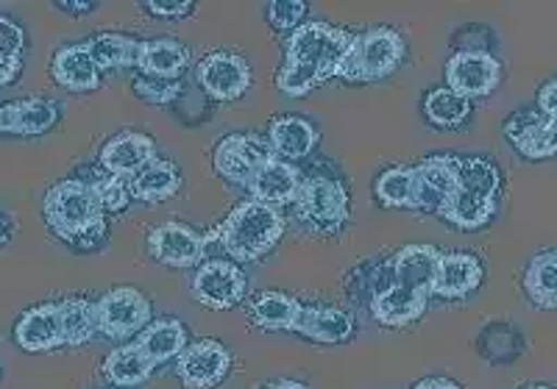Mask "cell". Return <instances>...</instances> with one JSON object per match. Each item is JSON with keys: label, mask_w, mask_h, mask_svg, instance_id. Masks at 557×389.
<instances>
[{"label": "cell", "mask_w": 557, "mask_h": 389, "mask_svg": "<svg viewBox=\"0 0 557 389\" xmlns=\"http://www.w3.org/2000/svg\"><path fill=\"white\" fill-rule=\"evenodd\" d=\"M14 339L28 353H45L64 346L59 303H42V306L28 309L14 328Z\"/></svg>", "instance_id": "9a60e30c"}, {"label": "cell", "mask_w": 557, "mask_h": 389, "mask_svg": "<svg viewBox=\"0 0 557 389\" xmlns=\"http://www.w3.org/2000/svg\"><path fill=\"white\" fill-rule=\"evenodd\" d=\"M301 189V176L298 170L287 162H268L265 167L251 178L248 192L251 201L268 203V206H285V203H296V195Z\"/></svg>", "instance_id": "7402d4cb"}, {"label": "cell", "mask_w": 557, "mask_h": 389, "mask_svg": "<svg viewBox=\"0 0 557 389\" xmlns=\"http://www.w3.org/2000/svg\"><path fill=\"white\" fill-rule=\"evenodd\" d=\"M296 212L315 231L335 234L348 221V192L335 178H307L296 195Z\"/></svg>", "instance_id": "5b68a950"}, {"label": "cell", "mask_w": 557, "mask_h": 389, "mask_svg": "<svg viewBox=\"0 0 557 389\" xmlns=\"http://www.w3.org/2000/svg\"><path fill=\"white\" fill-rule=\"evenodd\" d=\"M376 201L387 209L416 206V176L412 167H391L376 178Z\"/></svg>", "instance_id": "d590c367"}, {"label": "cell", "mask_w": 557, "mask_h": 389, "mask_svg": "<svg viewBox=\"0 0 557 389\" xmlns=\"http://www.w3.org/2000/svg\"><path fill=\"white\" fill-rule=\"evenodd\" d=\"M59 317H62L64 346H84L98 331L96 303L87 301V298H64V301H59Z\"/></svg>", "instance_id": "836d02e7"}, {"label": "cell", "mask_w": 557, "mask_h": 389, "mask_svg": "<svg viewBox=\"0 0 557 389\" xmlns=\"http://www.w3.org/2000/svg\"><path fill=\"white\" fill-rule=\"evenodd\" d=\"M321 134L312 126L310 120L298 117V114H287V117L273 120L268 142H271L276 159H305L310 156L312 148L318 145Z\"/></svg>", "instance_id": "cb8c5ba5"}, {"label": "cell", "mask_w": 557, "mask_h": 389, "mask_svg": "<svg viewBox=\"0 0 557 389\" xmlns=\"http://www.w3.org/2000/svg\"><path fill=\"white\" fill-rule=\"evenodd\" d=\"M153 373V364L146 353L139 351L137 342L114 348L103 362V376L117 387H139L146 384Z\"/></svg>", "instance_id": "83f0119b"}, {"label": "cell", "mask_w": 557, "mask_h": 389, "mask_svg": "<svg viewBox=\"0 0 557 389\" xmlns=\"http://www.w3.org/2000/svg\"><path fill=\"white\" fill-rule=\"evenodd\" d=\"M441 248L435 246H407L396 253L393 259V273L401 287L421 289L430 292L432 281H435L437 262H441Z\"/></svg>", "instance_id": "d4e9b609"}, {"label": "cell", "mask_w": 557, "mask_h": 389, "mask_svg": "<svg viewBox=\"0 0 557 389\" xmlns=\"http://www.w3.org/2000/svg\"><path fill=\"white\" fill-rule=\"evenodd\" d=\"M176 373L187 389H212L232 371V356L215 339L193 342L176 359Z\"/></svg>", "instance_id": "7c38bea8"}, {"label": "cell", "mask_w": 557, "mask_h": 389, "mask_svg": "<svg viewBox=\"0 0 557 389\" xmlns=\"http://www.w3.org/2000/svg\"><path fill=\"white\" fill-rule=\"evenodd\" d=\"M196 76L212 101H237L251 87V67L240 53L232 51L209 53L198 64Z\"/></svg>", "instance_id": "30bf717a"}, {"label": "cell", "mask_w": 557, "mask_h": 389, "mask_svg": "<svg viewBox=\"0 0 557 389\" xmlns=\"http://www.w3.org/2000/svg\"><path fill=\"white\" fill-rule=\"evenodd\" d=\"M323 81H330V78L323 76L318 67H312V64L285 62L276 76V87L282 89L285 95H293V98L312 92V89L321 87Z\"/></svg>", "instance_id": "8d00e7d4"}, {"label": "cell", "mask_w": 557, "mask_h": 389, "mask_svg": "<svg viewBox=\"0 0 557 389\" xmlns=\"http://www.w3.org/2000/svg\"><path fill=\"white\" fill-rule=\"evenodd\" d=\"M521 389H555V387H546V384H532V387H521Z\"/></svg>", "instance_id": "7dc6e473"}, {"label": "cell", "mask_w": 557, "mask_h": 389, "mask_svg": "<svg viewBox=\"0 0 557 389\" xmlns=\"http://www.w3.org/2000/svg\"><path fill=\"white\" fill-rule=\"evenodd\" d=\"M273 159H276V153H273L268 139L257 137V134H228L218 142L212 164H215L218 176L248 187L251 178Z\"/></svg>", "instance_id": "52a82bcc"}, {"label": "cell", "mask_w": 557, "mask_h": 389, "mask_svg": "<svg viewBox=\"0 0 557 389\" xmlns=\"http://www.w3.org/2000/svg\"><path fill=\"white\" fill-rule=\"evenodd\" d=\"M496 214V201H487V198H480V195H471L466 189H457V195L449 201V206L444 209L446 223L462 228V231H476V228L487 226L494 221Z\"/></svg>", "instance_id": "1f68e13d"}, {"label": "cell", "mask_w": 557, "mask_h": 389, "mask_svg": "<svg viewBox=\"0 0 557 389\" xmlns=\"http://www.w3.org/2000/svg\"><path fill=\"white\" fill-rule=\"evenodd\" d=\"M502 84V64L485 51H460L446 62V87L462 98H485Z\"/></svg>", "instance_id": "8fae6325"}, {"label": "cell", "mask_w": 557, "mask_h": 389, "mask_svg": "<svg viewBox=\"0 0 557 389\" xmlns=\"http://www.w3.org/2000/svg\"><path fill=\"white\" fill-rule=\"evenodd\" d=\"M132 89L139 101L153 103V106H168V103H173L178 98V92H182V84L165 81V78L137 76L132 81Z\"/></svg>", "instance_id": "74e56055"}, {"label": "cell", "mask_w": 557, "mask_h": 389, "mask_svg": "<svg viewBox=\"0 0 557 389\" xmlns=\"http://www.w3.org/2000/svg\"><path fill=\"white\" fill-rule=\"evenodd\" d=\"M23 45H26V34L23 28L9 17H0V51L7 53H20L23 51Z\"/></svg>", "instance_id": "b9f144b4"}, {"label": "cell", "mask_w": 557, "mask_h": 389, "mask_svg": "<svg viewBox=\"0 0 557 389\" xmlns=\"http://www.w3.org/2000/svg\"><path fill=\"white\" fill-rule=\"evenodd\" d=\"M282 234H285V214L278 212V206L246 201L235 206V212L207 237L209 242H221L223 251L235 262H257L278 246Z\"/></svg>", "instance_id": "6da1fadb"}, {"label": "cell", "mask_w": 557, "mask_h": 389, "mask_svg": "<svg viewBox=\"0 0 557 389\" xmlns=\"http://www.w3.org/2000/svg\"><path fill=\"white\" fill-rule=\"evenodd\" d=\"M139 7L146 9L148 14L153 17H187L193 12L190 0H146V3H139Z\"/></svg>", "instance_id": "60d3db41"}, {"label": "cell", "mask_w": 557, "mask_h": 389, "mask_svg": "<svg viewBox=\"0 0 557 389\" xmlns=\"http://www.w3.org/2000/svg\"><path fill=\"white\" fill-rule=\"evenodd\" d=\"M134 342H137L139 351L146 353L153 367H157V364L182 356V351L187 348V328L178 321H173V317H165V321L151 323Z\"/></svg>", "instance_id": "4316f807"}, {"label": "cell", "mask_w": 557, "mask_h": 389, "mask_svg": "<svg viewBox=\"0 0 557 389\" xmlns=\"http://www.w3.org/2000/svg\"><path fill=\"white\" fill-rule=\"evenodd\" d=\"M307 14L305 0H271L265 9V17L276 34L296 32Z\"/></svg>", "instance_id": "f35d334b"}, {"label": "cell", "mask_w": 557, "mask_h": 389, "mask_svg": "<svg viewBox=\"0 0 557 389\" xmlns=\"http://www.w3.org/2000/svg\"><path fill=\"white\" fill-rule=\"evenodd\" d=\"M351 37L355 34L330 26V23H301L287 39L285 62L312 64L326 78H335Z\"/></svg>", "instance_id": "277c9868"}, {"label": "cell", "mask_w": 557, "mask_h": 389, "mask_svg": "<svg viewBox=\"0 0 557 389\" xmlns=\"http://www.w3.org/2000/svg\"><path fill=\"white\" fill-rule=\"evenodd\" d=\"M59 109L42 98L14 101L0 106V134H17V137H39L57 126Z\"/></svg>", "instance_id": "44dd1931"}, {"label": "cell", "mask_w": 557, "mask_h": 389, "mask_svg": "<svg viewBox=\"0 0 557 389\" xmlns=\"http://www.w3.org/2000/svg\"><path fill=\"white\" fill-rule=\"evenodd\" d=\"M412 389H462V387L451 381V378H424V381H418Z\"/></svg>", "instance_id": "f6af8a7d"}, {"label": "cell", "mask_w": 557, "mask_h": 389, "mask_svg": "<svg viewBox=\"0 0 557 389\" xmlns=\"http://www.w3.org/2000/svg\"><path fill=\"white\" fill-rule=\"evenodd\" d=\"M524 289L539 309H557V251L532 259L524 273Z\"/></svg>", "instance_id": "4dcf8cb0"}, {"label": "cell", "mask_w": 557, "mask_h": 389, "mask_svg": "<svg viewBox=\"0 0 557 389\" xmlns=\"http://www.w3.org/2000/svg\"><path fill=\"white\" fill-rule=\"evenodd\" d=\"M416 176V206L418 212L444 214L449 201L460 189V178H457V159L455 156H430L421 164L412 167Z\"/></svg>", "instance_id": "9c48e42d"}, {"label": "cell", "mask_w": 557, "mask_h": 389, "mask_svg": "<svg viewBox=\"0 0 557 389\" xmlns=\"http://www.w3.org/2000/svg\"><path fill=\"white\" fill-rule=\"evenodd\" d=\"M539 112H544L546 117L557 120V78H552L549 84H544L539 92Z\"/></svg>", "instance_id": "ee69618b"}, {"label": "cell", "mask_w": 557, "mask_h": 389, "mask_svg": "<svg viewBox=\"0 0 557 389\" xmlns=\"http://www.w3.org/2000/svg\"><path fill=\"white\" fill-rule=\"evenodd\" d=\"M482 284V262L471 253H441L435 281L430 296L437 298H466Z\"/></svg>", "instance_id": "e0dca14e"}, {"label": "cell", "mask_w": 557, "mask_h": 389, "mask_svg": "<svg viewBox=\"0 0 557 389\" xmlns=\"http://www.w3.org/2000/svg\"><path fill=\"white\" fill-rule=\"evenodd\" d=\"M424 114L432 126L437 128H457L462 126L471 114V101L462 95L451 92L449 87H437L426 92Z\"/></svg>", "instance_id": "d6a6232c"}, {"label": "cell", "mask_w": 557, "mask_h": 389, "mask_svg": "<svg viewBox=\"0 0 557 389\" xmlns=\"http://www.w3.org/2000/svg\"><path fill=\"white\" fill-rule=\"evenodd\" d=\"M505 137L532 162L557 156V120L546 117L544 112H516L507 120Z\"/></svg>", "instance_id": "5bb4252c"}, {"label": "cell", "mask_w": 557, "mask_h": 389, "mask_svg": "<svg viewBox=\"0 0 557 389\" xmlns=\"http://www.w3.org/2000/svg\"><path fill=\"white\" fill-rule=\"evenodd\" d=\"M426 301H430V292L393 284L391 289L371 298V314L382 326L399 328L407 326V323H416L426 312Z\"/></svg>", "instance_id": "d6986e66"}, {"label": "cell", "mask_w": 557, "mask_h": 389, "mask_svg": "<svg viewBox=\"0 0 557 389\" xmlns=\"http://www.w3.org/2000/svg\"><path fill=\"white\" fill-rule=\"evenodd\" d=\"M293 331L321 346H341L355 334V317L337 306H301Z\"/></svg>", "instance_id": "ac0fdd59"}, {"label": "cell", "mask_w": 557, "mask_h": 389, "mask_svg": "<svg viewBox=\"0 0 557 389\" xmlns=\"http://www.w3.org/2000/svg\"><path fill=\"white\" fill-rule=\"evenodd\" d=\"M51 76L59 87L70 89V92H92V89L101 87V70L96 67L84 42L64 45L62 51H57Z\"/></svg>", "instance_id": "ffe728a7"}, {"label": "cell", "mask_w": 557, "mask_h": 389, "mask_svg": "<svg viewBox=\"0 0 557 389\" xmlns=\"http://www.w3.org/2000/svg\"><path fill=\"white\" fill-rule=\"evenodd\" d=\"M96 192L101 198L103 212H123L132 203V192H128V184H123V178L112 176L96 181Z\"/></svg>", "instance_id": "ab89813d"}, {"label": "cell", "mask_w": 557, "mask_h": 389, "mask_svg": "<svg viewBox=\"0 0 557 389\" xmlns=\"http://www.w3.org/2000/svg\"><path fill=\"white\" fill-rule=\"evenodd\" d=\"M193 298L215 312L235 309L246 298V276L235 262L212 259V262L201 264L193 278Z\"/></svg>", "instance_id": "ba28073f"}, {"label": "cell", "mask_w": 557, "mask_h": 389, "mask_svg": "<svg viewBox=\"0 0 557 389\" xmlns=\"http://www.w3.org/2000/svg\"><path fill=\"white\" fill-rule=\"evenodd\" d=\"M96 326L112 339L139 337L151 326V301L134 287L112 289L96 303Z\"/></svg>", "instance_id": "8992f818"}, {"label": "cell", "mask_w": 557, "mask_h": 389, "mask_svg": "<svg viewBox=\"0 0 557 389\" xmlns=\"http://www.w3.org/2000/svg\"><path fill=\"white\" fill-rule=\"evenodd\" d=\"M457 178H460V189L471 195H480L487 201H496L502 189L499 170L485 159H457Z\"/></svg>", "instance_id": "e575fe53"}, {"label": "cell", "mask_w": 557, "mask_h": 389, "mask_svg": "<svg viewBox=\"0 0 557 389\" xmlns=\"http://www.w3.org/2000/svg\"><path fill=\"white\" fill-rule=\"evenodd\" d=\"M87 51L96 62V67L101 73L107 70H117V67H137V53H139V42L134 37H126V34H96L92 39H87Z\"/></svg>", "instance_id": "f1b7e54d"}, {"label": "cell", "mask_w": 557, "mask_h": 389, "mask_svg": "<svg viewBox=\"0 0 557 389\" xmlns=\"http://www.w3.org/2000/svg\"><path fill=\"white\" fill-rule=\"evenodd\" d=\"M207 246V234H198L184 223H162L148 234V251L168 267H193L203 259Z\"/></svg>", "instance_id": "4fadbf2b"}, {"label": "cell", "mask_w": 557, "mask_h": 389, "mask_svg": "<svg viewBox=\"0 0 557 389\" xmlns=\"http://www.w3.org/2000/svg\"><path fill=\"white\" fill-rule=\"evenodd\" d=\"M298 314H301V303L285 292H262L251 303L253 326L265 328V331H293Z\"/></svg>", "instance_id": "f546056e"}, {"label": "cell", "mask_w": 557, "mask_h": 389, "mask_svg": "<svg viewBox=\"0 0 557 389\" xmlns=\"http://www.w3.org/2000/svg\"><path fill=\"white\" fill-rule=\"evenodd\" d=\"M157 153V145L148 134L137 131H123L117 137L109 139L101 151V167L112 173L114 178L123 176H137L139 170L146 167Z\"/></svg>", "instance_id": "2e32d148"}, {"label": "cell", "mask_w": 557, "mask_h": 389, "mask_svg": "<svg viewBox=\"0 0 557 389\" xmlns=\"http://www.w3.org/2000/svg\"><path fill=\"white\" fill-rule=\"evenodd\" d=\"M401 59H405V39H401L399 32L368 28V32L351 37L335 78L360 84L380 81V78H387L393 70L399 67Z\"/></svg>", "instance_id": "3957f363"}, {"label": "cell", "mask_w": 557, "mask_h": 389, "mask_svg": "<svg viewBox=\"0 0 557 389\" xmlns=\"http://www.w3.org/2000/svg\"><path fill=\"white\" fill-rule=\"evenodd\" d=\"M187 62H190V51H187L178 39L162 37L139 42L137 67L143 70V76L178 81V76L184 73Z\"/></svg>", "instance_id": "603a6c76"}, {"label": "cell", "mask_w": 557, "mask_h": 389, "mask_svg": "<svg viewBox=\"0 0 557 389\" xmlns=\"http://www.w3.org/2000/svg\"><path fill=\"white\" fill-rule=\"evenodd\" d=\"M42 214L57 237L76 246H87V239L103 234V226H107V212L101 206L96 184L87 181H62L48 189Z\"/></svg>", "instance_id": "7a4b0ae2"}, {"label": "cell", "mask_w": 557, "mask_h": 389, "mask_svg": "<svg viewBox=\"0 0 557 389\" xmlns=\"http://www.w3.org/2000/svg\"><path fill=\"white\" fill-rule=\"evenodd\" d=\"M178 187H182V176H178V170L173 167L168 159H151V162L128 181L132 198L146 203L168 201V198H173V195L178 192Z\"/></svg>", "instance_id": "484cf974"}, {"label": "cell", "mask_w": 557, "mask_h": 389, "mask_svg": "<svg viewBox=\"0 0 557 389\" xmlns=\"http://www.w3.org/2000/svg\"><path fill=\"white\" fill-rule=\"evenodd\" d=\"M20 70H23V57L20 53L0 51V87L12 84L20 76Z\"/></svg>", "instance_id": "7bdbcfd3"}, {"label": "cell", "mask_w": 557, "mask_h": 389, "mask_svg": "<svg viewBox=\"0 0 557 389\" xmlns=\"http://www.w3.org/2000/svg\"><path fill=\"white\" fill-rule=\"evenodd\" d=\"M265 389H307L305 384H298V381H276V384H271V387H265Z\"/></svg>", "instance_id": "bcb514c9"}]
</instances>
